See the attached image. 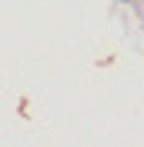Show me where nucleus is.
I'll return each instance as SVG.
<instances>
[{"mask_svg":"<svg viewBox=\"0 0 144 147\" xmlns=\"http://www.w3.org/2000/svg\"><path fill=\"white\" fill-rule=\"evenodd\" d=\"M117 3H131V0H117Z\"/></svg>","mask_w":144,"mask_h":147,"instance_id":"f257e3e1","label":"nucleus"}]
</instances>
